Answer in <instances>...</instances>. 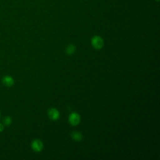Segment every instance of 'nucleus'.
<instances>
[{
	"mask_svg": "<svg viewBox=\"0 0 160 160\" xmlns=\"http://www.w3.org/2000/svg\"><path fill=\"white\" fill-rule=\"evenodd\" d=\"M12 118L10 117V116H5L4 118H3V120H2V122H3V124L4 126H9L12 123Z\"/></svg>",
	"mask_w": 160,
	"mask_h": 160,
	"instance_id": "obj_7",
	"label": "nucleus"
},
{
	"mask_svg": "<svg viewBox=\"0 0 160 160\" xmlns=\"http://www.w3.org/2000/svg\"><path fill=\"white\" fill-rule=\"evenodd\" d=\"M156 1H159V0H156Z\"/></svg>",
	"mask_w": 160,
	"mask_h": 160,
	"instance_id": "obj_11",
	"label": "nucleus"
},
{
	"mask_svg": "<svg viewBox=\"0 0 160 160\" xmlns=\"http://www.w3.org/2000/svg\"><path fill=\"white\" fill-rule=\"evenodd\" d=\"M48 116L52 120H56L59 118V112L55 108H51L48 110Z\"/></svg>",
	"mask_w": 160,
	"mask_h": 160,
	"instance_id": "obj_5",
	"label": "nucleus"
},
{
	"mask_svg": "<svg viewBox=\"0 0 160 160\" xmlns=\"http://www.w3.org/2000/svg\"><path fill=\"white\" fill-rule=\"evenodd\" d=\"M31 148L36 152H40L43 148V144L39 139H35L31 142Z\"/></svg>",
	"mask_w": 160,
	"mask_h": 160,
	"instance_id": "obj_3",
	"label": "nucleus"
},
{
	"mask_svg": "<svg viewBox=\"0 0 160 160\" xmlns=\"http://www.w3.org/2000/svg\"><path fill=\"white\" fill-rule=\"evenodd\" d=\"M0 118H1V112H0Z\"/></svg>",
	"mask_w": 160,
	"mask_h": 160,
	"instance_id": "obj_10",
	"label": "nucleus"
},
{
	"mask_svg": "<svg viewBox=\"0 0 160 160\" xmlns=\"http://www.w3.org/2000/svg\"><path fill=\"white\" fill-rule=\"evenodd\" d=\"M71 137L74 141H80L82 139V134L78 131H73L71 133Z\"/></svg>",
	"mask_w": 160,
	"mask_h": 160,
	"instance_id": "obj_6",
	"label": "nucleus"
},
{
	"mask_svg": "<svg viewBox=\"0 0 160 160\" xmlns=\"http://www.w3.org/2000/svg\"><path fill=\"white\" fill-rule=\"evenodd\" d=\"M2 83L7 87H11L14 84V80L12 77L9 75H6L2 78Z\"/></svg>",
	"mask_w": 160,
	"mask_h": 160,
	"instance_id": "obj_4",
	"label": "nucleus"
},
{
	"mask_svg": "<svg viewBox=\"0 0 160 160\" xmlns=\"http://www.w3.org/2000/svg\"><path fill=\"white\" fill-rule=\"evenodd\" d=\"M75 50H76V48L74 45L72 44H69L67 48H66V52L68 54H72V53H74L75 52Z\"/></svg>",
	"mask_w": 160,
	"mask_h": 160,
	"instance_id": "obj_8",
	"label": "nucleus"
},
{
	"mask_svg": "<svg viewBox=\"0 0 160 160\" xmlns=\"http://www.w3.org/2000/svg\"><path fill=\"white\" fill-rule=\"evenodd\" d=\"M91 44L94 48L100 49L103 46V39L99 36H94L91 39Z\"/></svg>",
	"mask_w": 160,
	"mask_h": 160,
	"instance_id": "obj_1",
	"label": "nucleus"
},
{
	"mask_svg": "<svg viewBox=\"0 0 160 160\" xmlns=\"http://www.w3.org/2000/svg\"><path fill=\"white\" fill-rule=\"evenodd\" d=\"M4 126L2 123L0 122V132H2L4 131Z\"/></svg>",
	"mask_w": 160,
	"mask_h": 160,
	"instance_id": "obj_9",
	"label": "nucleus"
},
{
	"mask_svg": "<svg viewBox=\"0 0 160 160\" xmlns=\"http://www.w3.org/2000/svg\"><path fill=\"white\" fill-rule=\"evenodd\" d=\"M80 116L77 112H72L69 116V121L72 126L78 125L80 122Z\"/></svg>",
	"mask_w": 160,
	"mask_h": 160,
	"instance_id": "obj_2",
	"label": "nucleus"
}]
</instances>
